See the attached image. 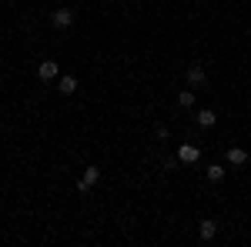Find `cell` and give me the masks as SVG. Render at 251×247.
<instances>
[{"label":"cell","instance_id":"1","mask_svg":"<svg viewBox=\"0 0 251 247\" xmlns=\"http://www.w3.org/2000/svg\"><path fill=\"white\" fill-rule=\"evenodd\" d=\"M57 77H60V64L57 60H40L37 64V80L50 84V80H57Z\"/></svg>","mask_w":251,"mask_h":247},{"label":"cell","instance_id":"2","mask_svg":"<svg viewBox=\"0 0 251 247\" xmlns=\"http://www.w3.org/2000/svg\"><path fill=\"white\" fill-rule=\"evenodd\" d=\"M97 180H100V167H84V174H80V180H77V194H87V190L94 187Z\"/></svg>","mask_w":251,"mask_h":247},{"label":"cell","instance_id":"3","mask_svg":"<svg viewBox=\"0 0 251 247\" xmlns=\"http://www.w3.org/2000/svg\"><path fill=\"white\" fill-rule=\"evenodd\" d=\"M201 160V147L198 144H181L177 147V164H198Z\"/></svg>","mask_w":251,"mask_h":247},{"label":"cell","instance_id":"4","mask_svg":"<svg viewBox=\"0 0 251 247\" xmlns=\"http://www.w3.org/2000/svg\"><path fill=\"white\" fill-rule=\"evenodd\" d=\"M50 23H54L57 30H67V27L74 23V10H71V7H57V10L50 14Z\"/></svg>","mask_w":251,"mask_h":247},{"label":"cell","instance_id":"5","mask_svg":"<svg viewBox=\"0 0 251 247\" xmlns=\"http://www.w3.org/2000/svg\"><path fill=\"white\" fill-rule=\"evenodd\" d=\"M184 80H188V87H204V84H208V74H204L201 64H191V67L184 70Z\"/></svg>","mask_w":251,"mask_h":247},{"label":"cell","instance_id":"6","mask_svg":"<svg viewBox=\"0 0 251 247\" xmlns=\"http://www.w3.org/2000/svg\"><path fill=\"white\" fill-rule=\"evenodd\" d=\"M225 160H228L231 167H245L251 160V154L245 151V147H228V151H225Z\"/></svg>","mask_w":251,"mask_h":247},{"label":"cell","instance_id":"7","mask_svg":"<svg viewBox=\"0 0 251 247\" xmlns=\"http://www.w3.org/2000/svg\"><path fill=\"white\" fill-rule=\"evenodd\" d=\"M57 90H60L64 97L77 94V77H74V74H60V77H57Z\"/></svg>","mask_w":251,"mask_h":247},{"label":"cell","instance_id":"8","mask_svg":"<svg viewBox=\"0 0 251 247\" xmlns=\"http://www.w3.org/2000/svg\"><path fill=\"white\" fill-rule=\"evenodd\" d=\"M214 234H218V221H211V217H208V221H201V224H198V237H201L204 244H211Z\"/></svg>","mask_w":251,"mask_h":247},{"label":"cell","instance_id":"9","mask_svg":"<svg viewBox=\"0 0 251 247\" xmlns=\"http://www.w3.org/2000/svg\"><path fill=\"white\" fill-rule=\"evenodd\" d=\"M194 120H198V127H204V131H208V127H214V124H218V114H214L211 107H201V111L194 114Z\"/></svg>","mask_w":251,"mask_h":247},{"label":"cell","instance_id":"10","mask_svg":"<svg viewBox=\"0 0 251 247\" xmlns=\"http://www.w3.org/2000/svg\"><path fill=\"white\" fill-rule=\"evenodd\" d=\"M194 100H198V94H194V87H184V90H177V107L181 111H191Z\"/></svg>","mask_w":251,"mask_h":247},{"label":"cell","instance_id":"11","mask_svg":"<svg viewBox=\"0 0 251 247\" xmlns=\"http://www.w3.org/2000/svg\"><path fill=\"white\" fill-rule=\"evenodd\" d=\"M204 174H208V180H211V184H221L228 171H225V164H208V171H204Z\"/></svg>","mask_w":251,"mask_h":247}]
</instances>
